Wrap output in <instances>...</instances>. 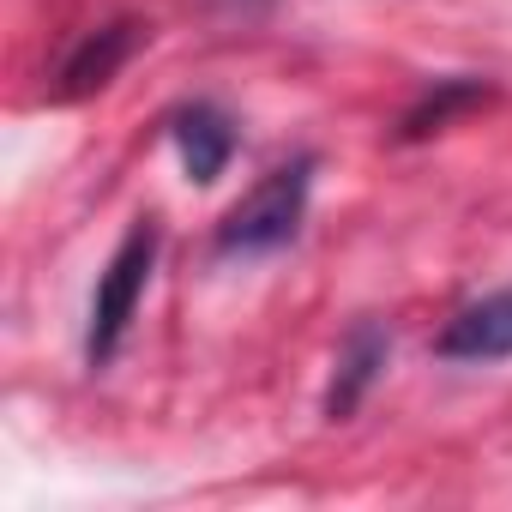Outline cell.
<instances>
[{"instance_id":"obj_6","label":"cell","mask_w":512,"mask_h":512,"mask_svg":"<svg viewBox=\"0 0 512 512\" xmlns=\"http://www.w3.org/2000/svg\"><path fill=\"white\" fill-rule=\"evenodd\" d=\"M169 139H175V151H181V169H187V181H199V187H211L223 169H229V157H235V121L217 109V103H205V97H193V103H181V109H169Z\"/></svg>"},{"instance_id":"obj_5","label":"cell","mask_w":512,"mask_h":512,"mask_svg":"<svg viewBox=\"0 0 512 512\" xmlns=\"http://www.w3.org/2000/svg\"><path fill=\"white\" fill-rule=\"evenodd\" d=\"M386 356H392V332L380 320H356L338 344V368H332V386H326V422H350L362 410V398L374 392V380L386 374Z\"/></svg>"},{"instance_id":"obj_2","label":"cell","mask_w":512,"mask_h":512,"mask_svg":"<svg viewBox=\"0 0 512 512\" xmlns=\"http://www.w3.org/2000/svg\"><path fill=\"white\" fill-rule=\"evenodd\" d=\"M308 193H314V157H290L272 175H260V187L241 193L229 205V217L217 223V253H278L296 241L302 217H308Z\"/></svg>"},{"instance_id":"obj_3","label":"cell","mask_w":512,"mask_h":512,"mask_svg":"<svg viewBox=\"0 0 512 512\" xmlns=\"http://www.w3.org/2000/svg\"><path fill=\"white\" fill-rule=\"evenodd\" d=\"M145 43V25L139 19H109V25H91L73 49H67V61L55 67V103H79V97H97L127 61H133V49Z\"/></svg>"},{"instance_id":"obj_4","label":"cell","mask_w":512,"mask_h":512,"mask_svg":"<svg viewBox=\"0 0 512 512\" xmlns=\"http://www.w3.org/2000/svg\"><path fill=\"white\" fill-rule=\"evenodd\" d=\"M434 356H440V362H506V356H512V284L494 290V296L464 302V308L440 326Z\"/></svg>"},{"instance_id":"obj_1","label":"cell","mask_w":512,"mask_h":512,"mask_svg":"<svg viewBox=\"0 0 512 512\" xmlns=\"http://www.w3.org/2000/svg\"><path fill=\"white\" fill-rule=\"evenodd\" d=\"M157 247H163V229L157 217H133V229L121 235V247L109 253V266L97 272V290H91V314H85V362L91 368H109L115 350L127 344V326L139 314V296L157 272Z\"/></svg>"},{"instance_id":"obj_7","label":"cell","mask_w":512,"mask_h":512,"mask_svg":"<svg viewBox=\"0 0 512 512\" xmlns=\"http://www.w3.org/2000/svg\"><path fill=\"white\" fill-rule=\"evenodd\" d=\"M494 97V85H482V79H440L404 121H398V139L404 145H416V139H428V133H440L458 109H476V103H488Z\"/></svg>"}]
</instances>
